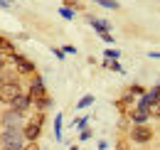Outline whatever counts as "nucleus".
<instances>
[{"label":"nucleus","mask_w":160,"mask_h":150,"mask_svg":"<svg viewBox=\"0 0 160 150\" xmlns=\"http://www.w3.org/2000/svg\"><path fill=\"white\" fill-rule=\"evenodd\" d=\"M10 62L15 64V69H18V74H30V76H35L37 72H35V64L27 59V57H22V54H10Z\"/></svg>","instance_id":"39448f33"},{"label":"nucleus","mask_w":160,"mask_h":150,"mask_svg":"<svg viewBox=\"0 0 160 150\" xmlns=\"http://www.w3.org/2000/svg\"><path fill=\"white\" fill-rule=\"evenodd\" d=\"M89 22H91V27L99 32V35H103V32H108L111 30V25L106 22V20H96V18H89Z\"/></svg>","instance_id":"1a4fd4ad"},{"label":"nucleus","mask_w":160,"mask_h":150,"mask_svg":"<svg viewBox=\"0 0 160 150\" xmlns=\"http://www.w3.org/2000/svg\"><path fill=\"white\" fill-rule=\"evenodd\" d=\"M128 91H131V94L133 96H143V94H148V91H145V89H143V86H140V84H131V86H128Z\"/></svg>","instance_id":"a211bd4d"},{"label":"nucleus","mask_w":160,"mask_h":150,"mask_svg":"<svg viewBox=\"0 0 160 150\" xmlns=\"http://www.w3.org/2000/svg\"><path fill=\"white\" fill-rule=\"evenodd\" d=\"M62 118H64V116H57V118H54V135H57V140H59L62 138Z\"/></svg>","instance_id":"6ab92c4d"},{"label":"nucleus","mask_w":160,"mask_h":150,"mask_svg":"<svg viewBox=\"0 0 160 150\" xmlns=\"http://www.w3.org/2000/svg\"><path fill=\"white\" fill-rule=\"evenodd\" d=\"M91 103H94V96L86 94L84 98H79V103H77V106H79V108H86V106H91Z\"/></svg>","instance_id":"aec40b11"},{"label":"nucleus","mask_w":160,"mask_h":150,"mask_svg":"<svg viewBox=\"0 0 160 150\" xmlns=\"http://www.w3.org/2000/svg\"><path fill=\"white\" fill-rule=\"evenodd\" d=\"M148 118H150L148 111H138V108H136V111L131 113V121H133L136 126H145V123H148Z\"/></svg>","instance_id":"9d476101"},{"label":"nucleus","mask_w":160,"mask_h":150,"mask_svg":"<svg viewBox=\"0 0 160 150\" xmlns=\"http://www.w3.org/2000/svg\"><path fill=\"white\" fill-rule=\"evenodd\" d=\"M131 140L133 143H150L153 140V131L148 128V126H133V131H131Z\"/></svg>","instance_id":"423d86ee"},{"label":"nucleus","mask_w":160,"mask_h":150,"mask_svg":"<svg viewBox=\"0 0 160 150\" xmlns=\"http://www.w3.org/2000/svg\"><path fill=\"white\" fill-rule=\"evenodd\" d=\"M121 150H126V148H121Z\"/></svg>","instance_id":"7c9ffc66"},{"label":"nucleus","mask_w":160,"mask_h":150,"mask_svg":"<svg viewBox=\"0 0 160 150\" xmlns=\"http://www.w3.org/2000/svg\"><path fill=\"white\" fill-rule=\"evenodd\" d=\"M32 106H35V98H32L30 94H20V96H18V101H15V103H12L10 108H15V111L25 113V111H30Z\"/></svg>","instance_id":"6e6552de"},{"label":"nucleus","mask_w":160,"mask_h":150,"mask_svg":"<svg viewBox=\"0 0 160 150\" xmlns=\"http://www.w3.org/2000/svg\"><path fill=\"white\" fill-rule=\"evenodd\" d=\"M27 140L22 128H2L0 131V150H27Z\"/></svg>","instance_id":"f257e3e1"},{"label":"nucleus","mask_w":160,"mask_h":150,"mask_svg":"<svg viewBox=\"0 0 160 150\" xmlns=\"http://www.w3.org/2000/svg\"><path fill=\"white\" fill-rule=\"evenodd\" d=\"M103 67L106 69H113V72H123V67H121L116 59H103Z\"/></svg>","instance_id":"dca6fc26"},{"label":"nucleus","mask_w":160,"mask_h":150,"mask_svg":"<svg viewBox=\"0 0 160 150\" xmlns=\"http://www.w3.org/2000/svg\"><path fill=\"white\" fill-rule=\"evenodd\" d=\"M150 57H153V59H160V52H150Z\"/></svg>","instance_id":"cd10ccee"},{"label":"nucleus","mask_w":160,"mask_h":150,"mask_svg":"<svg viewBox=\"0 0 160 150\" xmlns=\"http://www.w3.org/2000/svg\"><path fill=\"white\" fill-rule=\"evenodd\" d=\"M106 57H108V59H118L121 52H118V49H106Z\"/></svg>","instance_id":"b1692460"},{"label":"nucleus","mask_w":160,"mask_h":150,"mask_svg":"<svg viewBox=\"0 0 160 150\" xmlns=\"http://www.w3.org/2000/svg\"><path fill=\"white\" fill-rule=\"evenodd\" d=\"M79 138H81V143H84V140H89V138H91V128H84Z\"/></svg>","instance_id":"393cba45"},{"label":"nucleus","mask_w":160,"mask_h":150,"mask_svg":"<svg viewBox=\"0 0 160 150\" xmlns=\"http://www.w3.org/2000/svg\"><path fill=\"white\" fill-rule=\"evenodd\" d=\"M62 5H64V8H72L74 12H77V10H84V5H81L79 0H62Z\"/></svg>","instance_id":"f3484780"},{"label":"nucleus","mask_w":160,"mask_h":150,"mask_svg":"<svg viewBox=\"0 0 160 150\" xmlns=\"http://www.w3.org/2000/svg\"><path fill=\"white\" fill-rule=\"evenodd\" d=\"M25 113L15 111V108H8V111L0 116V126L2 128H25Z\"/></svg>","instance_id":"20e7f679"},{"label":"nucleus","mask_w":160,"mask_h":150,"mask_svg":"<svg viewBox=\"0 0 160 150\" xmlns=\"http://www.w3.org/2000/svg\"><path fill=\"white\" fill-rule=\"evenodd\" d=\"M136 101H138L136 96L131 94V91H126V94H123V98H121V101H116V106H118V108H126L128 103H136Z\"/></svg>","instance_id":"f8f14e48"},{"label":"nucleus","mask_w":160,"mask_h":150,"mask_svg":"<svg viewBox=\"0 0 160 150\" xmlns=\"http://www.w3.org/2000/svg\"><path fill=\"white\" fill-rule=\"evenodd\" d=\"M59 15H62L64 20H72V18H74V10H72V8H64V5H62V8H59Z\"/></svg>","instance_id":"412c9836"},{"label":"nucleus","mask_w":160,"mask_h":150,"mask_svg":"<svg viewBox=\"0 0 160 150\" xmlns=\"http://www.w3.org/2000/svg\"><path fill=\"white\" fill-rule=\"evenodd\" d=\"M0 52H8V54H15V47H12V42L5 37H0Z\"/></svg>","instance_id":"ddd939ff"},{"label":"nucleus","mask_w":160,"mask_h":150,"mask_svg":"<svg viewBox=\"0 0 160 150\" xmlns=\"http://www.w3.org/2000/svg\"><path fill=\"white\" fill-rule=\"evenodd\" d=\"M52 54L57 57V59H64V49H59V47H54V49H52Z\"/></svg>","instance_id":"a878e982"},{"label":"nucleus","mask_w":160,"mask_h":150,"mask_svg":"<svg viewBox=\"0 0 160 150\" xmlns=\"http://www.w3.org/2000/svg\"><path fill=\"white\" fill-rule=\"evenodd\" d=\"M42 126H44V113L37 111L27 123H25V128H22V133H25V140L27 143H35L37 138H40V133H42Z\"/></svg>","instance_id":"7ed1b4c3"},{"label":"nucleus","mask_w":160,"mask_h":150,"mask_svg":"<svg viewBox=\"0 0 160 150\" xmlns=\"http://www.w3.org/2000/svg\"><path fill=\"white\" fill-rule=\"evenodd\" d=\"M27 94L32 96V98H40V96H44L47 91H44V79H42L40 74L32 76V81H30V89H27Z\"/></svg>","instance_id":"0eeeda50"},{"label":"nucleus","mask_w":160,"mask_h":150,"mask_svg":"<svg viewBox=\"0 0 160 150\" xmlns=\"http://www.w3.org/2000/svg\"><path fill=\"white\" fill-rule=\"evenodd\" d=\"M101 39H103V42H106V44H113V37H111V35H108V32H103V35H101Z\"/></svg>","instance_id":"bb28decb"},{"label":"nucleus","mask_w":160,"mask_h":150,"mask_svg":"<svg viewBox=\"0 0 160 150\" xmlns=\"http://www.w3.org/2000/svg\"><path fill=\"white\" fill-rule=\"evenodd\" d=\"M22 94V86H20V79L18 76H5L2 84H0V103L5 106H12L18 101V96Z\"/></svg>","instance_id":"f03ea898"},{"label":"nucleus","mask_w":160,"mask_h":150,"mask_svg":"<svg viewBox=\"0 0 160 150\" xmlns=\"http://www.w3.org/2000/svg\"><path fill=\"white\" fill-rule=\"evenodd\" d=\"M8 62H10V54L5 57V52H0V72H2L5 67H8Z\"/></svg>","instance_id":"4be33fe9"},{"label":"nucleus","mask_w":160,"mask_h":150,"mask_svg":"<svg viewBox=\"0 0 160 150\" xmlns=\"http://www.w3.org/2000/svg\"><path fill=\"white\" fill-rule=\"evenodd\" d=\"M69 150H79V148H77V145H72V148H69Z\"/></svg>","instance_id":"c756f323"},{"label":"nucleus","mask_w":160,"mask_h":150,"mask_svg":"<svg viewBox=\"0 0 160 150\" xmlns=\"http://www.w3.org/2000/svg\"><path fill=\"white\" fill-rule=\"evenodd\" d=\"M148 116H150V118H160V101H153V103L148 106Z\"/></svg>","instance_id":"4468645a"},{"label":"nucleus","mask_w":160,"mask_h":150,"mask_svg":"<svg viewBox=\"0 0 160 150\" xmlns=\"http://www.w3.org/2000/svg\"><path fill=\"white\" fill-rule=\"evenodd\" d=\"M96 5H101V8H108V10H118V2L116 0H94Z\"/></svg>","instance_id":"2eb2a0df"},{"label":"nucleus","mask_w":160,"mask_h":150,"mask_svg":"<svg viewBox=\"0 0 160 150\" xmlns=\"http://www.w3.org/2000/svg\"><path fill=\"white\" fill-rule=\"evenodd\" d=\"M86 123H89V118H86V116H84V118H77V121H74V126H77V128H81V131L86 128Z\"/></svg>","instance_id":"5701e85b"},{"label":"nucleus","mask_w":160,"mask_h":150,"mask_svg":"<svg viewBox=\"0 0 160 150\" xmlns=\"http://www.w3.org/2000/svg\"><path fill=\"white\" fill-rule=\"evenodd\" d=\"M0 5H10V0H0Z\"/></svg>","instance_id":"c85d7f7f"},{"label":"nucleus","mask_w":160,"mask_h":150,"mask_svg":"<svg viewBox=\"0 0 160 150\" xmlns=\"http://www.w3.org/2000/svg\"><path fill=\"white\" fill-rule=\"evenodd\" d=\"M35 106H37V111H47V108L52 106V98L44 94V96H40V98H35Z\"/></svg>","instance_id":"9b49d317"}]
</instances>
